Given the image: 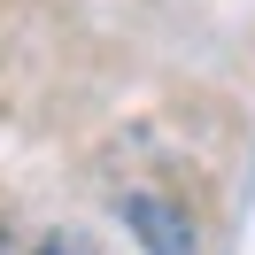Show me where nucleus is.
<instances>
[{
    "label": "nucleus",
    "instance_id": "f257e3e1",
    "mask_svg": "<svg viewBox=\"0 0 255 255\" xmlns=\"http://www.w3.org/2000/svg\"><path fill=\"white\" fill-rule=\"evenodd\" d=\"M39 255H85V248H78V240H47Z\"/></svg>",
    "mask_w": 255,
    "mask_h": 255
}]
</instances>
